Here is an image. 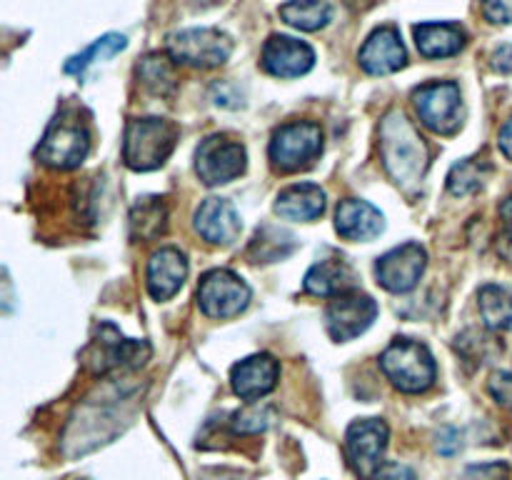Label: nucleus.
I'll list each match as a JSON object with an SVG mask.
<instances>
[{"mask_svg": "<svg viewBox=\"0 0 512 480\" xmlns=\"http://www.w3.org/2000/svg\"><path fill=\"white\" fill-rule=\"evenodd\" d=\"M380 138H383L380 143H383V160L390 178L403 188L420 183L428 168V148L410 120L403 113H393L383 123Z\"/></svg>", "mask_w": 512, "mask_h": 480, "instance_id": "obj_1", "label": "nucleus"}, {"mask_svg": "<svg viewBox=\"0 0 512 480\" xmlns=\"http://www.w3.org/2000/svg\"><path fill=\"white\" fill-rule=\"evenodd\" d=\"M380 368L403 393H425L438 378V365L428 345L410 338L393 340L380 355Z\"/></svg>", "mask_w": 512, "mask_h": 480, "instance_id": "obj_2", "label": "nucleus"}, {"mask_svg": "<svg viewBox=\"0 0 512 480\" xmlns=\"http://www.w3.org/2000/svg\"><path fill=\"white\" fill-rule=\"evenodd\" d=\"M178 143V128L175 123L163 118H135L125 128L123 138V160L128 168L155 170L170 158Z\"/></svg>", "mask_w": 512, "mask_h": 480, "instance_id": "obj_3", "label": "nucleus"}, {"mask_svg": "<svg viewBox=\"0 0 512 480\" xmlns=\"http://www.w3.org/2000/svg\"><path fill=\"white\" fill-rule=\"evenodd\" d=\"M90 153V133L85 123L75 115H60L53 120L45 138L38 145L40 163L50 165L55 170L80 168Z\"/></svg>", "mask_w": 512, "mask_h": 480, "instance_id": "obj_4", "label": "nucleus"}, {"mask_svg": "<svg viewBox=\"0 0 512 480\" xmlns=\"http://www.w3.org/2000/svg\"><path fill=\"white\" fill-rule=\"evenodd\" d=\"M323 150V130L318 123L298 120L278 128L270 140V160L283 173L308 168Z\"/></svg>", "mask_w": 512, "mask_h": 480, "instance_id": "obj_5", "label": "nucleus"}, {"mask_svg": "<svg viewBox=\"0 0 512 480\" xmlns=\"http://www.w3.org/2000/svg\"><path fill=\"white\" fill-rule=\"evenodd\" d=\"M168 53L190 68H218L233 53V40L218 28H188L170 35Z\"/></svg>", "mask_w": 512, "mask_h": 480, "instance_id": "obj_6", "label": "nucleus"}, {"mask_svg": "<svg viewBox=\"0 0 512 480\" xmlns=\"http://www.w3.org/2000/svg\"><path fill=\"white\" fill-rule=\"evenodd\" d=\"M415 110L425 128L438 135H453L463 125V95L458 83H428L415 90Z\"/></svg>", "mask_w": 512, "mask_h": 480, "instance_id": "obj_7", "label": "nucleus"}, {"mask_svg": "<svg viewBox=\"0 0 512 480\" xmlns=\"http://www.w3.org/2000/svg\"><path fill=\"white\" fill-rule=\"evenodd\" d=\"M243 143L228 135H208L195 150V173L205 185H223L245 173Z\"/></svg>", "mask_w": 512, "mask_h": 480, "instance_id": "obj_8", "label": "nucleus"}, {"mask_svg": "<svg viewBox=\"0 0 512 480\" xmlns=\"http://www.w3.org/2000/svg\"><path fill=\"white\" fill-rule=\"evenodd\" d=\"M250 303V288L240 275L230 270H210L200 278L198 305L208 318H235Z\"/></svg>", "mask_w": 512, "mask_h": 480, "instance_id": "obj_9", "label": "nucleus"}, {"mask_svg": "<svg viewBox=\"0 0 512 480\" xmlns=\"http://www.w3.org/2000/svg\"><path fill=\"white\" fill-rule=\"evenodd\" d=\"M390 430L380 418L355 420L345 433V458L355 475L370 480V475L383 465Z\"/></svg>", "mask_w": 512, "mask_h": 480, "instance_id": "obj_10", "label": "nucleus"}, {"mask_svg": "<svg viewBox=\"0 0 512 480\" xmlns=\"http://www.w3.org/2000/svg\"><path fill=\"white\" fill-rule=\"evenodd\" d=\"M375 318H378V303L370 295L358 293V290H348V293L333 298L325 310L328 333L338 343L363 335Z\"/></svg>", "mask_w": 512, "mask_h": 480, "instance_id": "obj_11", "label": "nucleus"}, {"mask_svg": "<svg viewBox=\"0 0 512 480\" xmlns=\"http://www.w3.org/2000/svg\"><path fill=\"white\" fill-rule=\"evenodd\" d=\"M428 265V253L420 243H403L380 255L375 263V278L390 293H410L420 283Z\"/></svg>", "mask_w": 512, "mask_h": 480, "instance_id": "obj_12", "label": "nucleus"}, {"mask_svg": "<svg viewBox=\"0 0 512 480\" xmlns=\"http://www.w3.org/2000/svg\"><path fill=\"white\" fill-rule=\"evenodd\" d=\"M315 65V50L290 35H273L263 45V68L275 78H300Z\"/></svg>", "mask_w": 512, "mask_h": 480, "instance_id": "obj_13", "label": "nucleus"}, {"mask_svg": "<svg viewBox=\"0 0 512 480\" xmlns=\"http://www.w3.org/2000/svg\"><path fill=\"white\" fill-rule=\"evenodd\" d=\"M278 360L268 353H255L250 358L240 360L238 365H233V373H230V383L238 398L255 403V400L265 398L270 390L278 385Z\"/></svg>", "mask_w": 512, "mask_h": 480, "instance_id": "obj_14", "label": "nucleus"}, {"mask_svg": "<svg viewBox=\"0 0 512 480\" xmlns=\"http://www.w3.org/2000/svg\"><path fill=\"white\" fill-rule=\"evenodd\" d=\"M405 60H408V55H405L403 38L393 25L375 30L360 48V68L370 75L398 73Z\"/></svg>", "mask_w": 512, "mask_h": 480, "instance_id": "obj_15", "label": "nucleus"}, {"mask_svg": "<svg viewBox=\"0 0 512 480\" xmlns=\"http://www.w3.org/2000/svg\"><path fill=\"white\" fill-rule=\"evenodd\" d=\"M195 230L213 245H233L243 223L233 205L225 198H208L195 213Z\"/></svg>", "mask_w": 512, "mask_h": 480, "instance_id": "obj_16", "label": "nucleus"}, {"mask_svg": "<svg viewBox=\"0 0 512 480\" xmlns=\"http://www.w3.org/2000/svg\"><path fill=\"white\" fill-rule=\"evenodd\" d=\"M100 338L90 345V360L95 370L120 368V365H140L148 355V348L138 340H128L113 328V325H100Z\"/></svg>", "mask_w": 512, "mask_h": 480, "instance_id": "obj_17", "label": "nucleus"}, {"mask_svg": "<svg viewBox=\"0 0 512 480\" xmlns=\"http://www.w3.org/2000/svg\"><path fill=\"white\" fill-rule=\"evenodd\" d=\"M385 220L375 205L368 200L348 198L338 205L335 210V230L343 235L345 240H355V243H365L383 233Z\"/></svg>", "mask_w": 512, "mask_h": 480, "instance_id": "obj_18", "label": "nucleus"}, {"mask_svg": "<svg viewBox=\"0 0 512 480\" xmlns=\"http://www.w3.org/2000/svg\"><path fill=\"white\" fill-rule=\"evenodd\" d=\"M148 293L155 300H168L183 288L188 278V260L178 248H160L148 263Z\"/></svg>", "mask_w": 512, "mask_h": 480, "instance_id": "obj_19", "label": "nucleus"}, {"mask_svg": "<svg viewBox=\"0 0 512 480\" xmlns=\"http://www.w3.org/2000/svg\"><path fill=\"white\" fill-rule=\"evenodd\" d=\"M325 210V190L315 183H295L280 190L275 200V213L283 220H295V223H310L320 218Z\"/></svg>", "mask_w": 512, "mask_h": 480, "instance_id": "obj_20", "label": "nucleus"}, {"mask_svg": "<svg viewBox=\"0 0 512 480\" xmlns=\"http://www.w3.org/2000/svg\"><path fill=\"white\" fill-rule=\"evenodd\" d=\"M303 285L310 295H318V298H338L353 290L355 270L340 258L320 260L305 273Z\"/></svg>", "mask_w": 512, "mask_h": 480, "instance_id": "obj_21", "label": "nucleus"}, {"mask_svg": "<svg viewBox=\"0 0 512 480\" xmlns=\"http://www.w3.org/2000/svg\"><path fill=\"white\" fill-rule=\"evenodd\" d=\"M415 45L425 58H450L465 45V30L455 23L415 25Z\"/></svg>", "mask_w": 512, "mask_h": 480, "instance_id": "obj_22", "label": "nucleus"}, {"mask_svg": "<svg viewBox=\"0 0 512 480\" xmlns=\"http://www.w3.org/2000/svg\"><path fill=\"white\" fill-rule=\"evenodd\" d=\"M478 308L483 315V323L495 333L512 328V293L503 285H483L478 293Z\"/></svg>", "mask_w": 512, "mask_h": 480, "instance_id": "obj_23", "label": "nucleus"}, {"mask_svg": "<svg viewBox=\"0 0 512 480\" xmlns=\"http://www.w3.org/2000/svg\"><path fill=\"white\" fill-rule=\"evenodd\" d=\"M330 15H333V10L325 0H290L280 8V18L293 28L305 30V33L325 28L330 23Z\"/></svg>", "mask_w": 512, "mask_h": 480, "instance_id": "obj_24", "label": "nucleus"}, {"mask_svg": "<svg viewBox=\"0 0 512 480\" xmlns=\"http://www.w3.org/2000/svg\"><path fill=\"white\" fill-rule=\"evenodd\" d=\"M295 250V238L283 228L275 225H265L255 233L253 243L248 248V258L255 263H275V260L285 258Z\"/></svg>", "mask_w": 512, "mask_h": 480, "instance_id": "obj_25", "label": "nucleus"}, {"mask_svg": "<svg viewBox=\"0 0 512 480\" xmlns=\"http://www.w3.org/2000/svg\"><path fill=\"white\" fill-rule=\"evenodd\" d=\"M125 45H128L125 35H118V33L103 35V38L95 40L88 50H83V53H78L75 58H70L68 63H65V73H73V75L85 73V70H88L93 63H98V60L113 58V55L120 53Z\"/></svg>", "mask_w": 512, "mask_h": 480, "instance_id": "obj_26", "label": "nucleus"}, {"mask_svg": "<svg viewBox=\"0 0 512 480\" xmlns=\"http://www.w3.org/2000/svg\"><path fill=\"white\" fill-rule=\"evenodd\" d=\"M133 235L140 240H153L165 228V205L160 198H143L130 215Z\"/></svg>", "mask_w": 512, "mask_h": 480, "instance_id": "obj_27", "label": "nucleus"}, {"mask_svg": "<svg viewBox=\"0 0 512 480\" xmlns=\"http://www.w3.org/2000/svg\"><path fill=\"white\" fill-rule=\"evenodd\" d=\"M138 73H140V80H143L155 95L173 93L175 70H173V63H170V58H165V55L153 53L148 55V58H143V63L138 65Z\"/></svg>", "mask_w": 512, "mask_h": 480, "instance_id": "obj_28", "label": "nucleus"}, {"mask_svg": "<svg viewBox=\"0 0 512 480\" xmlns=\"http://www.w3.org/2000/svg\"><path fill=\"white\" fill-rule=\"evenodd\" d=\"M488 165L485 163H478L475 158H468V160H460L458 165H453V170H450L448 175V188L453 195H470L475 193V190L483 185L485 180V173H488Z\"/></svg>", "mask_w": 512, "mask_h": 480, "instance_id": "obj_29", "label": "nucleus"}, {"mask_svg": "<svg viewBox=\"0 0 512 480\" xmlns=\"http://www.w3.org/2000/svg\"><path fill=\"white\" fill-rule=\"evenodd\" d=\"M233 428L238 433H260L268 428V410L265 408H245L233 415Z\"/></svg>", "mask_w": 512, "mask_h": 480, "instance_id": "obj_30", "label": "nucleus"}, {"mask_svg": "<svg viewBox=\"0 0 512 480\" xmlns=\"http://www.w3.org/2000/svg\"><path fill=\"white\" fill-rule=\"evenodd\" d=\"M498 250L508 263H512V195L500 203V233Z\"/></svg>", "mask_w": 512, "mask_h": 480, "instance_id": "obj_31", "label": "nucleus"}, {"mask_svg": "<svg viewBox=\"0 0 512 480\" xmlns=\"http://www.w3.org/2000/svg\"><path fill=\"white\" fill-rule=\"evenodd\" d=\"M488 390L490 395L498 400V405L512 410V373H508V370H498V373L490 375Z\"/></svg>", "mask_w": 512, "mask_h": 480, "instance_id": "obj_32", "label": "nucleus"}, {"mask_svg": "<svg viewBox=\"0 0 512 480\" xmlns=\"http://www.w3.org/2000/svg\"><path fill=\"white\" fill-rule=\"evenodd\" d=\"M465 480H512L505 463H480L465 470Z\"/></svg>", "mask_w": 512, "mask_h": 480, "instance_id": "obj_33", "label": "nucleus"}, {"mask_svg": "<svg viewBox=\"0 0 512 480\" xmlns=\"http://www.w3.org/2000/svg\"><path fill=\"white\" fill-rule=\"evenodd\" d=\"M370 480H418L415 470L405 463H383Z\"/></svg>", "mask_w": 512, "mask_h": 480, "instance_id": "obj_34", "label": "nucleus"}, {"mask_svg": "<svg viewBox=\"0 0 512 480\" xmlns=\"http://www.w3.org/2000/svg\"><path fill=\"white\" fill-rule=\"evenodd\" d=\"M483 13L490 23H512V0H483Z\"/></svg>", "mask_w": 512, "mask_h": 480, "instance_id": "obj_35", "label": "nucleus"}, {"mask_svg": "<svg viewBox=\"0 0 512 480\" xmlns=\"http://www.w3.org/2000/svg\"><path fill=\"white\" fill-rule=\"evenodd\" d=\"M493 68L498 70V73H505V75L512 73V43L500 45V48L495 50V53H493Z\"/></svg>", "mask_w": 512, "mask_h": 480, "instance_id": "obj_36", "label": "nucleus"}, {"mask_svg": "<svg viewBox=\"0 0 512 480\" xmlns=\"http://www.w3.org/2000/svg\"><path fill=\"white\" fill-rule=\"evenodd\" d=\"M498 145L500 150H503V155L508 160H512V115L508 120L503 123V128H500V135H498Z\"/></svg>", "mask_w": 512, "mask_h": 480, "instance_id": "obj_37", "label": "nucleus"}]
</instances>
